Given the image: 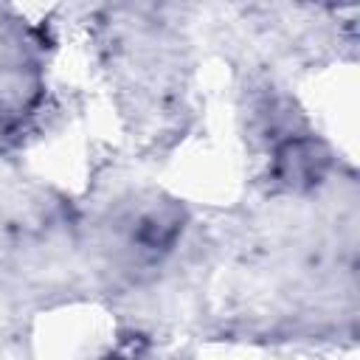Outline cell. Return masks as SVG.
<instances>
[{
    "mask_svg": "<svg viewBox=\"0 0 360 360\" xmlns=\"http://www.w3.org/2000/svg\"><path fill=\"white\" fill-rule=\"evenodd\" d=\"M329 149L309 135H287L273 155V177L287 191H307L323 180Z\"/></svg>",
    "mask_w": 360,
    "mask_h": 360,
    "instance_id": "obj_1",
    "label": "cell"
},
{
    "mask_svg": "<svg viewBox=\"0 0 360 360\" xmlns=\"http://www.w3.org/2000/svg\"><path fill=\"white\" fill-rule=\"evenodd\" d=\"M37 93H39V79L31 68L8 65L0 70V115L17 118L28 112L37 101Z\"/></svg>",
    "mask_w": 360,
    "mask_h": 360,
    "instance_id": "obj_2",
    "label": "cell"
},
{
    "mask_svg": "<svg viewBox=\"0 0 360 360\" xmlns=\"http://www.w3.org/2000/svg\"><path fill=\"white\" fill-rule=\"evenodd\" d=\"M107 360H138V357H135V354H121V352H118V354H110Z\"/></svg>",
    "mask_w": 360,
    "mask_h": 360,
    "instance_id": "obj_3",
    "label": "cell"
}]
</instances>
